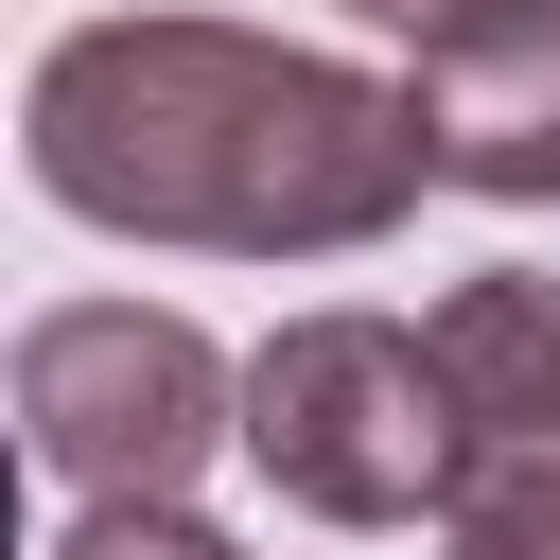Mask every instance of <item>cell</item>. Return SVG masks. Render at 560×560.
Instances as JSON below:
<instances>
[{"instance_id":"cell-8","label":"cell","mask_w":560,"mask_h":560,"mask_svg":"<svg viewBox=\"0 0 560 560\" xmlns=\"http://www.w3.org/2000/svg\"><path fill=\"white\" fill-rule=\"evenodd\" d=\"M350 18H368V35H402V52H420V35H455V18H472V0H350Z\"/></svg>"},{"instance_id":"cell-4","label":"cell","mask_w":560,"mask_h":560,"mask_svg":"<svg viewBox=\"0 0 560 560\" xmlns=\"http://www.w3.org/2000/svg\"><path fill=\"white\" fill-rule=\"evenodd\" d=\"M420 140L438 192L560 210V0H472L455 35H420Z\"/></svg>"},{"instance_id":"cell-7","label":"cell","mask_w":560,"mask_h":560,"mask_svg":"<svg viewBox=\"0 0 560 560\" xmlns=\"http://www.w3.org/2000/svg\"><path fill=\"white\" fill-rule=\"evenodd\" d=\"M52 560H245V542H210V525H192V490H105Z\"/></svg>"},{"instance_id":"cell-1","label":"cell","mask_w":560,"mask_h":560,"mask_svg":"<svg viewBox=\"0 0 560 560\" xmlns=\"http://www.w3.org/2000/svg\"><path fill=\"white\" fill-rule=\"evenodd\" d=\"M18 158L52 210L122 245H210V262H350L438 192L420 88L245 35V18H88L35 52Z\"/></svg>"},{"instance_id":"cell-5","label":"cell","mask_w":560,"mask_h":560,"mask_svg":"<svg viewBox=\"0 0 560 560\" xmlns=\"http://www.w3.org/2000/svg\"><path fill=\"white\" fill-rule=\"evenodd\" d=\"M438 368H455L472 438L560 420V280H542V262H472V280L438 298Z\"/></svg>"},{"instance_id":"cell-3","label":"cell","mask_w":560,"mask_h":560,"mask_svg":"<svg viewBox=\"0 0 560 560\" xmlns=\"http://www.w3.org/2000/svg\"><path fill=\"white\" fill-rule=\"evenodd\" d=\"M18 438L52 490H192L228 438H245V368L192 332V315H140V298H70L18 332Z\"/></svg>"},{"instance_id":"cell-2","label":"cell","mask_w":560,"mask_h":560,"mask_svg":"<svg viewBox=\"0 0 560 560\" xmlns=\"http://www.w3.org/2000/svg\"><path fill=\"white\" fill-rule=\"evenodd\" d=\"M245 455L315 525H438L472 472V402L438 368V315H280L245 350Z\"/></svg>"},{"instance_id":"cell-6","label":"cell","mask_w":560,"mask_h":560,"mask_svg":"<svg viewBox=\"0 0 560 560\" xmlns=\"http://www.w3.org/2000/svg\"><path fill=\"white\" fill-rule=\"evenodd\" d=\"M438 542H455V560H560V420H525V438H472V472H455Z\"/></svg>"}]
</instances>
